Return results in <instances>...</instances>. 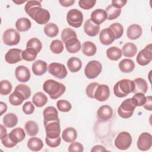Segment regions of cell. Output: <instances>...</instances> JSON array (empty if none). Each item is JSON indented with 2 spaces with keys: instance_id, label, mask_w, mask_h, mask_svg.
<instances>
[{
  "instance_id": "f546056e",
  "label": "cell",
  "mask_w": 152,
  "mask_h": 152,
  "mask_svg": "<svg viewBox=\"0 0 152 152\" xmlns=\"http://www.w3.org/2000/svg\"><path fill=\"white\" fill-rule=\"evenodd\" d=\"M31 26V21L26 17L18 18L15 22V27L19 31L23 32L28 30Z\"/></svg>"
},
{
  "instance_id": "8fae6325",
  "label": "cell",
  "mask_w": 152,
  "mask_h": 152,
  "mask_svg": "<svg viewBox=\"0 0 152 152\" xmlns=\"http://www.w3.org/2000/svg\"><path fill=\"white\" fill-rule=\"evenodd\" d=\"M137 145L141 151H147L152 145V136L148 132H142L138 138Z\"/></svg>"
},
{
  "instance_id": "484cf974",
  "label": "cell",
  "mask_w": 152,
  "mask_h": 152,
  "mask_svg": "<svg viewBox=\"0 0 152 152\" xmlns=\"http://www.w3.org/2000/svg\"><path fill=\"white\" fill-rule=\"evenodd\" d=\"M122 54L124 56L132 58L134 56L137 52V48L136 45L131 42L125 43L122 48Z\"/></svg>"
},
{
  "instance_id": "91938a15",
  "label": "cell",
  "mask_w": 152,
  "mask_h": 152,
  "mask_svg": "<svg viewBox=\"0 0 152 152\" xmlns=\"http://www.w3.org/2000/svg\"><path fill=\"white\" fill-rule=\"evenodd\" d=\"M107 151V150L102 145H96L93 147L91 150V152H96V151Z\"/></svg>"
},
{
  "instance_id": "83f0119b",
  "label": "cell",
  "mask_w": 152,
  "mask_h": 152,
  "mask_svg": "<svg viewBox=\"0 0 152 152\" xmlns=\"http://www.w3.org/2000/svg\"><path fill=\"white\" fill-rule=\"evenodd\" d=\"M119 68L121 71L125 73H129L133 71L135 68V64L132 59H124L119 63Z\"/></svg>"
},
{
  "instance_id": "44dd1931",
  "label": "cell",
  "mask_w": 152,
  "mask_h": 152,
  "mask_svg": "<svg viewBox=\"0 0 152 152\" xmlns=\"http://www.w3.org/2000/svg\"><path fill=\"white\" fill-rule=\"evenodd\" d=\"M48 68V65L46 62L42 60H37L32 64L31 69L34 75L40 76L45 74Z\"/></svg>"
},
{
  "instance_id": "1f68e13d",
  "label": "cell",
  "mask_w": 152,
  "mask_h": 152,
  "mask_svg": "<svg viewBox=\"0 0 152 152\" xmlns=\"http://www.w3.org/2000/svg\"><path fill=\"white\" fill-rule=\"evenodd\" d=\"M67 66L71 72H77L81 69L82 62L77 57H71L67 61Z\"/></svg>"
},
{
  "instance_id": "f35d334b",
  "label": "cell",
  "mask_w": 152,
  "mask_h": 152,
  "mask_svg": "<svg viewBox=\"0 0 152 152\" xmlns=\"http://www.w3.org/2000/svg\"><path fill=\"white\" fill-rule=\"evenodd\" d=\"M105 11L107 13V20H113L117 18L121 13V9L115 8L112 4L107 6Z\"/></svg>"
},
{
  "instance_id": "ffe728a7",
  "label": "cell",
  "mask_w": 152,
  "mask_h": 152,
  "mask_svg": "<svg viewBox=\"0 0 152 152\" xmlns=\"http://www.w3.org/2000/svg\"><path fill=\"white\" fill-rule=\"evenodd\" d=\"M84 32L89 36L94 37L98 34L100 31V25L94 24L90 19L87 20L83 26Z\"/></svg>"
},
{
  "instance_id": "52a82bcc",
  "label": "cell",
  "mask_w": 152,
  "mask_h": 152,
  "mask_svg": "<svg viewBox=\"0 0 152 152\" xmlns=\"http://www.w3.org/2000/svg\"><path fill=\"white\" fill-rule=\"evenodd\" d=\"M132 137L131 134L126 131L119 133L115 140V147L121 150H127L131 145Z\"/></svg>"
},
{
  "instance_id": "6da1fadb",
  "label": "cell",
  "mask_w": 152,
  "mask_h": 152,
  "mask_svg": "<svg viewBox=\"0 0 152 152\" xmlns=\"http://www.w3.org/2000/svg\"><path fill=\"white\" fill-rule=\"evenodd\" d=\"M26 12L37 24H47L50 20L49 12L42 8L41 1H28L24 7Z\"/></svg>"
},
{
  "instance_id": "7bdbcfd3",
  "label": "cell",
  "mask_w": 152,
  "mask_h": 152,
  "mask_svg": "<svg viewBox=\"0 0 152 152\" xmlns=\"http://www.w3.org/2000/svg\"><path fill=\"white\" fill-rule=\"evenodd\" d=\"M61 39L63 43H65L66 40L73 38L77 37L75 31L71 28H64L61 33Z\"/></svg>"
},
{
  "instance_id": "d4e9b609",
  "label": "cell",
  "mask_w": 152,
  "mask_h": 152,
  "mask_svg": "<svg viewBox=\"0 0 152 152\" xmlns=\"http://www.w3.org/2000/svg\"><path fill=\"white\" fill-rule=\"evenodd\" d=\"M77 137L76 129L72 127L66 128L62 133V138L66 142H72L75 141Z\"/></svg>"
},
{
  "instance_id": "7dc6e473",
  "label": "cell",
  "mask_w": 152,
  "mask_h": 152,
  "mask_svg": "<svg viewBox=\"0 0 152 152\" xmlns=\"http://www.w3.org/2000/svg\"><path fill=\"white\" fill-rule=\"evenodd\" d=\"M15 90L18 91L19 92H20L21 93H22L23 94V96L25 97V99H27L30 97V96H31V90L30 88V87L27 86L26 84H20L19 85H18L15 88Z\"/></svg>"
},
{
  "instance_id": "c3c4849f",
  "label": "cell",
  "mask_w": 152,
  "mask_h": 152,
  "mask_svg": "<svg viewBox=\"0 0 152 152\" xmlns=\"http://www.w3.org/2000/svg\"><path fill=\"white\" fill-rule=\"evenodd\" d=\"M96 3V1L94 0H80L78 1V5L82 9L88 10L92 8Z\"/></svg>"
},
{
  "instance_id": "277c9868",
  "label": "cell",
  "mask_w": 152,
  "mask_h": 152,
  "mask_svg": "<svg viewBox=\"0 0 152 152\" xmlns=\"http://www.w3.org/2000/svg\"><path fill=\"white\" fill-rule=\"evenodd\" d=\"M137 106L134 99L129 98L124 100L118 109V113L119 116L124 119H128L132 116L134 111Z\"/></svg>"
},
{
  "instance_id": "d6986e66",
  "label": "cell",
  "mask_w": 152,
  "mask_h": 152,
  "mask_svg": "<svg viewBox=\"0 0 152 152\" xmlns=\"http://www.w3.org/2000/svg\"><path fill=\"white\" fill-rule=\"evenodd\" d=\"M107 18V13L103 9H96L93 11L90 16V20L96 24L100 25Z\"/></svg>"
},
{
  "instance_id": "5bb4252c",
  "label": "cell",
  "mask_w": 152,
  "mask_h": 152,
  "mask_svg": "<svg viewBox=\"0 0 152 152\" xmlns=\"http://www.w3.org/2000/svg\"><path fill=\"white\" fill-rule=\"evenodd\" d=\"M43 115L44 125L52 121H59L58 110L53 106L46 107L43 112Z\"/></svg>"
},
{
  "instance_id": "e575fe53",
  "label": "cell",
  "mask_w": 152,
  "mask_h": 152,
  "mask_svg": "<svg viewBox=\"0 0 152 152\" xmlns=\"http://www.w3.org/2000/svg\"><path fill=\"white\" fill-rule=\"evenodd\" d=\"M18 118L14 113H8L3 117V124L7 128H13L17 124Z\"/></svg>"
},
{
  "instance_id": "bcb514c9",
  "label": "cell",
  "mask_w": 152,
  "mask_h": 152,
  "mask_svg": "<svg viewBox=\"0 0 152 152\" xmlns=\"http://www.w3.org/2000/svg\"><path fill=\"white\" fill-rule=\"evenodd\" d=\"M56 106L60 112H68L71 110L72 108L71 104L69 102L66 100H59L56 103Z\"/></svg>"
},
{
  "instance_id": "f907efd6",
  "label": "cell",
  "mask_w": 152,
  "mask_h": 152,
  "mask_svg": "<svg viewBox=\"0 0 152 152\" xmlns=\"http://www.w3.org/2000/svg\"><path fill=\"white\" fill-rule=\"evenodd\" d=\"M136 101L137 106H142L146 102V97L142 93H136L132 97Z\"/></svg>"
},
{
  "instance_id": "b9f144b4",
  "label": "cell",
  "mask_w": 152,
  "mask_h": 152,
  "mask_svg": "<svg viewBox=\"0 0 152 152\" xmlns=\"http://www.w3.org/2000/svg\"><path fill=\"white\" fill-rule=\"evenodd\" d=\"M64 45L62 41L60 40H54L52 41L50 45V50L55 54H59L64 50Z\"/></svg>"
},
{
  "instance_id": "ee69618b",
  "label": "cell",
  "mask_w": 152,
  "mask_h": 152,
  "mask_svg": "<svg viewBox=\"0 0 152 152\" xmlns=\"http://www.w3.org/2000/svg\"><path fill=\"white\" fill-rule=\"evenodd\" d=\"M0 87V94L4 96L9 94L11 92L12 88L11 83L9 81L6 80L1 81Z\"/></svg>"
},
{
  "instance_id": "9f6ffc18",
  "label": "cell",
  "mask_w": 152,
  "mask_h": 152,
  "mask_svg": "<svg viewBox=\"0 0 152 152\" xmlns=\"http://www.w3.org/2000/svg\"><path fill=\"white\" fill-rule=\"evenodd\" d=\"M127 3L126 0H114L112 1V5L115 8L121 9Z\"/></svg>"
},
{
  "instance_id": "11a10c76",
  "label": "cell",
  "mask_w": 152,
  "mask_h": 152,
  "mask_svg": "<svg viewBox=\"0 0 152 152\" xmlns=\"http://www.w3.org/2000/svg\"><path fill=\"white\" fill-rule=\"evenodd\" d=\"M1 142L3 145H4L7 148H12L17 144L11 140L8 134H7V136L3 139H1Z\"/></svg>"
},
{
  "instance_id": "ba28073f",
  "label": "cell",
  "mask_w": 152,
  "mask_h": 152,
  "mask_svg": "<svg viewBox=\"0 0 152 152\" xmlns=\"http://www.w3.org/2000/svg\"><path fill=\"white\" fill-rule=\"evenodd\" d=\"M2 39L4 43L8 46L16 45L20 41V34L17 30L8 28L4 32Z\"/></svg>"
},
{
  "instance_id": "ab89813d",
  "label": "cell",
  "mask_w": 152,
  "mask_h": 152,
  "mask_svg": "<svg viewBox=\"0 0 152 152\" xmlns=\"http://www.w3.org/2000/svg\"><path fill=\"white\" fill-rule=\"evenodd\" d=\"M37 53V51L33 48H26L22 53V58L26 61H33L36 59Z\"/></svg>"
},
{
  "instance_id": "cb8c5ba5",
  "label": "cell",
  "mask_w": 152,
  "mask_h": 152,
  "mask_svg": "<svg viewBox=\"0 0 152 152\" xmlns=\"http://www.w3.org/2000/svg\"><path fill=\"white\" fill-rule=\"evenodd\" d=\"M8 135L11 140L16 144L22 141L26 137V133L24 129L20 127L13 129Z\"/></svg>"
},
{
  "instance_id": "94428289",
  "label": "cell",
  "mask_w": 152,
  "mask_h": 152,
  "mask_svg": "<svg viewBox=\"0 0 152 152\" xmlns=\"http://www.w3.org/2000/svg\"><path fill=\"white\" fill-rule=\"evenodd\" d=\"M0 110H1L0 116H2L7 110V104L5 103L2 102H0Z\"/></svg>"
},
{
  "instance_id": "9c48e42d",
  "label": "cell",
  "mask_w": 152,
  "mask_h": 152,
  "mask_svg": "<svg viewBox=\"0 0 152 152\" xmlns=\"http://www.w3.org/2000/svg\"><path fill=\"white\" fill-rule=\"evenodd\" d=\"M151 44L147 45L143 49L141 50L136 58L137 62L141 65L145 66L148 64L152 59V49Z\"/></svg>"
},
{
  "instance_id": "7a4b0ae2",
  "label": "cell",
  "mask_w": 152,
  "mask_h": 152,
  "mask_svg": "<svg viewBox=\"0 0 152 152\" xmlns=\"http://www.w3.org/2000/svg\"><path fill=\"white\" fill-rule=\"evenodd\" d=\"M43 90L49 95L52 99L55 100L58 99L65 93L66 87L64 84L54 80L49 79L44 82Z\"/></svg>"
},
{
  "instance_id": "2e32d148",
  "label": "cell",
  "mask_w": 152,
  "mask_h": 152,
  "mask_svg": "<svg viewBox=\"0 0 152 152\" xmlns=\"http://www.w3.org/2000/svg\"><path fill=\"white\" fill-rule=\"evenodd\" d=\"M110 96V90L106 84H99L94 93V99L99 102H104L108 99Z\"/></svg>"
},
{
  "instance_id": "680465c9",
  "label": "cell",
  "mask_w": 152,
  "mask_h": 152,
  "mask_svg": "<svg viewBox=\"0 0 152 152\" xmlns=\"http://www.w3.org/2000/svg\"><path fill=\"white\" fill-rule=\"evenodd\" d=\"M59 2L63 7H69L70 6H72L75 3V1H74V0H59Z\"/></svg>"
},
{
  "instance_id": "8992f818",
  "label": "cell",
  "mask_w": 152,
  "mask_h": 152,
  "mask_svg": "<svg viewBox=\"0 0 152 152\" xmlns=\"http://www.w3.org/2000/svg\"><path fill=\"white\" fill-rule=\"evenodd\" d=\"M68 24L74 28H79L83 22V13L77 9L70 10L66 14Z\"/></svg>"
},
{
  "instance_id": "60d3db41",
  "label": "cell",
  "mask_w": 152,
  "mask_h": 152,
  "mask_svg": "<svg viewBox=\"0 0 152 152\" xmlns=\"http://www.w3.org/2000/svg\"><path fill=\"white\" fill-rule=\"evenodd\" d=\"M26 48H33L35 49L37 53H39L42 48V44L39 39L36 37H33L27 41L26 44Z\"/></svg>"
},
{
  "instance_id": "7c38bea8",
  "label": "cell",
  "mask_w": 152,
  "mask_h": 152,
  "mask_svg": "<svg viewBox=\"0 0 152 152\" xmlns=\"http://www.w3.org/2000/svg\"><path fill=\"white\" fill-rule=\"evenodd\" d=\"M46 137L54 139L59 137L61 133V127L59 121H52L48 123L45 125Z\"/></svg>"
},
{
  "instance_id": "f1b7e54d",
  "label": "cell",
  "mask_w": 152,
  "mask_h": 152,
  "mask_svg": "<svg viewBox=\"0 0 152 152\" xmlns=\"http://www.w3.org/2000/svg\"><path fill=\"white\" fill-rule=\"evenodd\" d=\"M135 84V89L134 93H142L145 94L148 90V85L145 80L142 78H137L134 80Z\"/></svg>"
},
{
  "instance_id": "f6af8a7d",
  "label": "cell",
  "mask_w": 152,
  "mask_h": 152,
  "mask_svg": "<svg viewBox=\"0 0 152 152\" xmlns=\"http://www.w3.org/2000/svg\"><path fill=\"white\" fill-rule=\"evenodd\" d=\"M109 28L114 33L116 39H118L122 37L124 33V27L121 24L119 23H113L109 26Z\"/></svg>"
},
{
  "instance_id": "db71d44e",
  "label": "cell",
  "mask_w": 152,
  "mask_h": 152,
  "mask_svg": "<svg viewBox=\"0 0 152 152\" xmlns=\"http://www.w3.org/2000/svg\"><path fill=\"white\" fill-rule=\"evenodd\" d=\"M23 112L26 115H31L34 111V106L31 102H26L22 107Z\"/></svg>"
},
{
  "instance_id": "3957f363",
  "label": "cell",
  "mask_w": 152,
  "mask_h": 152,
  "mask_svg": "<svg viewBox=\"0 0 152 152\" xmlns=\"http://www.w3.org/2000/svg\"><path fill=\"white\" fill-rule=\"evenodd\" d=\"M135 89L134 81L129 79H122L118 81L113 87L115 95L119 98L126 97L128 94L133 93Z\"/></svg>"
},
{
  "instance_id": "be15d7a7",
  "label": "cell",
  "mask_w": 152,
  "mask_h": 152,
  "mask_svg": "<svg viewBox=\"0 0 152 152\" xmlns=\"http://www.w3.org/2000/svg\"><path fill=\"white\" fill-rule=\"evenodd\" d=\"M12 2L15 4H17V5H20L21 4L23 3H24L25 2H26V1H12Z\"/></svg>"
},
{
  "instance_id": "603a6c76",
  "label": "cell",
  "mask_w": 152,
  "mask_h": 152,
  "mask_svg": "<svg viewBox=\"0 0 152 152\" xmlns=\"http://www.w3.org/2000/svg\"><path fill=\"white\" fill-rule=\"evenodd\" d=\"M65 46L66 50L70 53H75L81 49V43L77 37H73L66 40Z\"/></svg>"
},
{
  "instance_id": "ac0fdd59",
  "label": "cell",
  "mask_w": 152,
  "mask_h": 152,
  "mask_svg": "<svg viewBox=\"0 0 152 152\" xmlns=\"http://www.w3.org/2000/svg\"><path fill=\"white\" fill-rule=\"evenodd\" d=\"M97 115L100 121H107L112 117L113 109L109 105H103L99 108L97 112Z\"/></svg>"
},
{
  "instance_id": "f5cc1de1",
  "label": "cell",
  "mask_w": 152,
  "mask_h": 152,
  "mask_svg": "<svg viewBox=\"0 0 152 152\" xmlns=\"http://www.w3.org/2000/svg\"><path fill=\"white\" fill-rule=\"evenodd\" d=\"M68 150L69 152H73V151L83 152L84 151V147H83V145L79 142L74 141L69 145Z\"/></svg>"
},
{
  "instance_id": "816d5d0a",
  "label": "cell",
  "mask_w": 152,
  "mask_h": 152,
  "mask_svg": "<svg viewBox=\"0 0 152 152\" xmlns=\"http://www.w3.org/2000/svg\"><path fill=\"white\" fill-rule=\"evenodd\" d=\"M45 141L46 144L52 148H55V147H57L58 146H59L61 144V138L60 137V136L56 138H54V139H51L47 137H46L45 138Z\"/></svg>"
},
{
  "instance_id": "6f0895ef",
  "label": "cell",
  "mask_w": 152,
  "mask_h": 152,
  "mask_svg": "<svg viewBox=\"0 0 152 152\" xmlns=\"http://www.w3.org/2000/svg\"><path fill=\"white\" fill-rule=\"evenodd\" d=\"M144 109L151 111L152 110V97L148 96L146 97V102L143 105Z\"/></svg>"
},
{
  "instance_id": "6125c7cd",
  "label": "cell",
  "mask_w": 152,
  "mask_h": 152,
  "mask_svg": "<svg viewBox=\"0 0 152 152\" xmlns=\"http://www.w3.org/2000/svg\"><path fill=\"white\" fill-rule=\"evenodd\" d=\"M0 129H1V140L7 136V131L5 126L2 124L0 125Z\"/></svg>"
},
{
  "instance_id": "4fadbf2b",
  "label": "cell",
  "mask_w": 152,
  "mask_h": 152,
  "mask_svg": "<svg viewBox=\"0 0 152 152\" xmlns=\"http://www.w3.org/2000/svg\"><path fill=\"white\" fill-rule=\"evenodd\" d=\"M23 50L19 49H10L5 55V61L10 64H16L23 59L22 53Z\"/></svg>"
},
{
  "instance_id": "7402d4cb",
  "label": "cell",
  "mask_w": 152,
  "mask_h": 152,
  "mask_svg": "<svg viewBox=\"0 0 152 152\" xmlns=\"http://www.w3.org/2000/svg\"><path fill=\"white\" fill-rule=\"evenodd\" d=\"M142 30L141 27L136 24L129 26L126 31L127 37L131 40H136L138 39L142 34Z\"/></svg>"
},
{
  "instance_id": "4316f807",
  "label": "cell",
  "mask_w": 152,
  "mask_h": 152,
  "mask_svg": "<svg viewBox=\"0 0 152 152\" xmlns=\"http://www.w3.org/2000/svg\"><path fill=\"white\" fill-rule=\"evenodd\" d=\"M81 49L83 54L87 56H94L97 51L96 45L90 41L84 42L82 45Z\"/></svg>"
},
{
  "instance_id": "d6a6232c",
  "label": "cell",
  "mask_w": 152,
  "mask_h": 152,
  "mask_svg": "<svg viewBox=\"0 0 152 152\" xmlns=\"http://www.w3.org/2000/svg\"><path fill=\"white\" fill-rule=\"evenodd\" d=\"M48 101V97L42 92L36 93L32 97V102L33 104L38 107H41L45 105Z\"/></svg>"
},
{
  "instance_id": "4dcf8cb0",
  "label": "cell",
  "mask_w": 152,
  "mask_h": 152,
  "mask_svg": "<svg viewBox=\"0 0 152 152\" xmlns=\"http://www.w3.org/2000/svg\"><path fill=\"white\" fill-rule=\"evenodd\" d=\"M27 145L31 151H38L43 148V143L41 139L37 137H32L28 140Z\"/></svg>"
},
{
  "instance_id": "74e56055",
  "label": "cell",
  "mask_w": 152,
  "mask_h": 152,
  "mask_svg": "<svg viewBox=\"0 0 152 152\" xmlns=\"http://www.w3.org/2000/svg\"><path fill=\"white\" fill-rule=\"evenodd\" d=\"M44 33L49 37H54L58 34L59 28L56 24L49 23L46 24L44 27Z\"/></svg>"
},
{
  "instance_id": "681fc988",
  "label": "cell",
  "mask_w": 152,
  "mask_h": 152,
  "mask_svg": "<svg viewBox=\"0 0 152 152\" xmlns=\"http://www.w3.org/2000/svg\"><path fill=\"white\" fill-rule=\"evenodd\" d=\"M99 83H90L86 89V94L87 96L91 98V99H94V93L96 91V89L97 88V87L99 86Z\"/></svg>"
},
{
  "instance_id": "30bf717a",
  "label": "cell",
  "mask_w": 152,
  "mask_h": 152,
  "mask_svg": "<svg viewBox=\"0 0 152 152\" xmlns=\"http://www.w3.org/2000/svg\"><path fill=\"white\" fill-rule=\"evenodd\" d=\"M48 71L53 76L59 78H65L67 75V71L65 66L60 63L52 62L48 65Z\"/></svg>"
},
{
  "instance_id": "e0dca14e",
  "label": "cell",
  "mask_w": 152,
  "mask_h": 152,
  "mask_svg": "<svg viewBox=\"0 0 152 152\" xmlns=\"http://www.w3.org/2000/svg\"><path fill=\"white\" fill-rule=\"evenodd\" d=\"M15 76L20 82L26 83L30 79L31 74L28 68L24 65H19L15 68Z\"/></svg>"
},
{
  "instance_id": "d590c367",
  "label": "cell",
  "mask_w": 152,
  "mask_h": 152,
  "mask_svg": "<svg viewBox=\"0 0 152 152\" xmlns=\"http://www.w3.org/2000/svg\"><path fill=\"white\" fill-rule=\"evenodd\" d=\"M26 133L28 135L34 137L39 132V126L37 124L33 121H27L24 126Z\"/></svg>"
},
{
  "instance_id": "836d02e7",
  "label": "cell",
  "mask_w": 152,
  "mask_h": 152,
  "mask_svg": "<svg viewBox=\"0 0 152 152\" xmlns=\"http://www.w3.org/2000/svg\"><path fill=\"white\" fill-rule=\"evenodd\" d=\"M8 99L9 102L12 106H19L26 100L23 94L16 90H14V91L10 95Z\"/></svg>"
},
{
  "instance_id": "8d00e7d4",
  "label": "cell",
  "mask_w": 152,
  "mask_h": 152,
  "mask_svg": "<svg viewBox=\"0 0 152 152\" xmlns=\"http://www.w3.org/2000/svg\"><path fill=\"white\" fill-rule=\"evenodd\" d=\"M106 56L111 61H118L122 56V51L119 48L112 46L107 49Z\"/></svg>"
},
{
  "instance_id": "9a60e30c",
  "label": "cell",
  "mask_w": 152,
  "mask_h": 152,
  "mask_svg": "<svg viewBox=\"0 0 152 152\" xmlns=\"http://www.w3.org/2000/svg\"><path fill=\"white\" fill-rule=\"evenodd\" d=\"M115 39V34L109 27L105 28L100 32L99 40L104 45H109L112 43Z\"/></svg>"
},
{
  "instance_id": "5b68a950",
  "label": "cell",
  "mask_w": 152,
  "mask_h": 152,
  "mask_svg": "<svg viewBox=\"0 0 152 152\" xmlns=\"http://www.w3.org/2000/svg\"><path fill=\"white\" fill-rule=\"evenodd\" d=\"M102 64L96 60L90 61L87 63L84 68V74L87 78L94 79L96 78L102 72Z\"/></svg>"
}]
</instances>
